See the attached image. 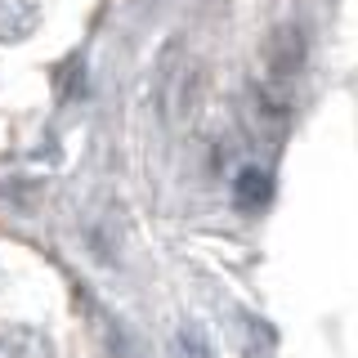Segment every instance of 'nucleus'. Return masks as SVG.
<instances>
[{
	"instance_id": "nucleus-1",
	"label": "nucleus",
	"mask_w": 358,
	"mask_h": 358,
	"mask_svg": "<svg viewBox=\"0 0 358 358\" xmlns=\"http://www.w3.org/2000/svg\"><path fill=\"white\" fill-rule=\"evenodd\" d=\"M41 27V0H0V45H18Z\"/></svg>"
},
{
	"instance_id": "nucleus-2",
	"label": "nucleus",
	"mask_w": 358,
	"mask_h": 358,
	"mask_svg": "<svg viewBox=\"0 0 358 358\" xmlns=\"http://www.w3.org/2000/svg\"><path fill=\"white\" fill-rule=\"evenodd\" d=\"M0 358H59L54 354V341L36 327H0Z\"/></svg>"
},
{
	"instance_id": "nucleus-3",
	"label": "nucleus",
	"mask_w": 358,
	"mask_h": 358,
	"mask_svg": "<svg viewBox=\"0 0 358 358\" xmlns=\"http://www.w3.org/2000/svg\"><path fill=\"white\" fill-rule=\"evenodd\" d=\"M175 358H215L206 345V336H201L197 327H179L175 336Z\"/></svg>"
}]
</instances>
